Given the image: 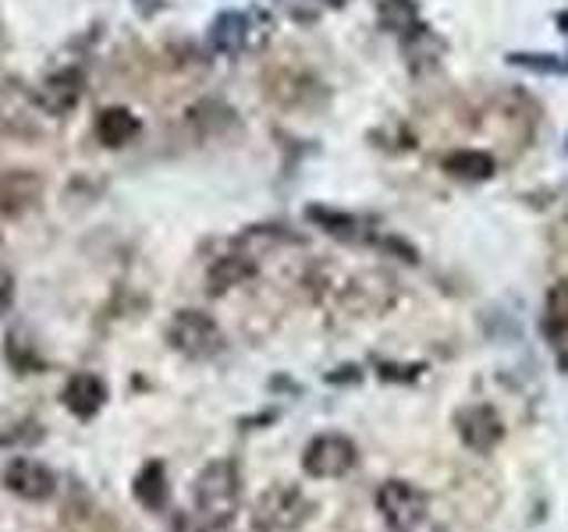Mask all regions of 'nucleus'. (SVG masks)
<instances>
[{"instance_id": "nucleus-1", "label": "nucleus", "mask_w": 568, "mask_h": 532, "mask_svg": "<svg viewBox=\"0 0 568 532\" xmlns=\"http://www.w3.org/2000/svg\"><path fill=\"white\" fill-rule=\"evenodd\" d=\"M192 501L206 522H231V514L239 511V501H242V472L235 461L231 458L210 461V466L195 475Z\"/></svg>"}, {"instance_id": "nucleus-2", "label": "nucleus", "mask_w": 568, "mask_h": 532, "mask_svg": "<svg viewBox=\"0 0 568 532\" xmlns=\"http://www.w3.org/2000/svg\"><path fill=\"white\" fill-rule=\"evenodd\" d=\"M313 519V501L292 483L266 487L253 504L256 532H295Z\"/></svg>"}, {"instance_id": "nucleus-3", "label": "nucleus", "mask_w": 568, "mask_h": 532, "mask_svg": "<svg viewBox=\"0 0 568 532\" xmlns=\"http://www.w3.org/2000/svg\"><path fill=\"white\" fill-rule=\"evenodd\" d=\"M168 345L174 351H182L185 359H210V355H217L224 348V334L213 324V316L200 309H182L168 324Z\"/></svg>"}, {"instance_id": "nucleus-4", "label": "nucleus", "mask_w": 568, "mask_h": 532, "mask_svg": "<svg viewBox=\"0 0 568 532\" xmlns=\"http://www.w3.org/2000/svg\"><path fill=\"white\" fill-rule=\"evenodd\" d=\"M377 508L390 532H416L426 519V493L405 479H387L377 490Z\"/></svg>"}, {"instance_id": "nucleus-5", "label": "nucleus", "mask_w": 568, "mask_h": 532, "mask_svg": "<svg viewBox=\"0 0 568 532\" xmlns=\"http://www.w3.org/2000/svg\"><path fill=\"white\" fill-rule=\"evenodd\" d=\"M355 461H359V448L342 433H320L302 451V469L313 479H337L355 469Z\"/></svg>"}, {"instance_id": "nucleus-6", "label": "nucleus", "mask_w": 568, "mask_h": 532, "mask_svg": "<svg viewBox=\"0 0 568 532\" xmlns=\"http://www.w3.org/2000/svg\"><path fill=\"white\" fill-rule=\"evenodd\" d=\"M4 487L29 504H43L58 493V472H53L50 466H43L40 458L18 454L4 466Z\"/></svg>"}, {"instance_id": "nucleus-7", "label": "nucleus", "mask_w": 568, "mask_h": 532, "mask_svg": "<svg viewBox=\"0 0 568 532\" xmlns=\"http://www.w3.org/2000/svg\"><path fill=\"white\" fill-rule=\"evenodd\" d=\"M458 437H462V443H466L469 451L490 454L505 437L501 416H497L494 408H487V405H473V408H466V412L458 416Z\"/></svg>"}, {"instance_id": "nucleus-8", "label": "nucleus", "mask_w": 568, "mask_h": 532, "mask_svg": "<svg viewBox=\"0 0 568 532\" xmlns=\"http://www.w3.org/2000/svg\"><path fill=\"white\" fill-rule=\"evenodd\" d=\"M106 383L100 380V377H93V372H75L68 383H64V390H61V401H64V408L75 419H82V422H89L93 419L100 408L106 405Z\"/></svg>"}, {"instance_id": "nucleus-9", "label": "nucleus", "mask_w": 568, "mask_h": 532, "mask_svg": "<svg viewBox=\"0 0 568 532\" xmlns=\"http://www.w3.org/2000/svg\"><path fill=\"white\" fill-rule=\"evenodd\" d=\"M82 96V71L79 68H64L58 75H47L40 85V106L47 114H64L79 103Z\"/></svg>"}, {"instance_id": "nucleus-10", "label": "nucleus", "mask_w": 568, "mask_h": 532, "mask_svg": "<svg viewBox=\"0 0 568 532\" xmlns=\"http://www.w3.org/2000/svg\"><path fill=\"white\" fill-rule=\"evenodd\" d=\"M139 132H142V124L129 106H106V111H100V117H97V139L111 150L129 146Z\"/></svg>"}, {"instance_id": "nucleus-11", "label": "nucleus", "mask_w": 568, "mask_h": 532, "mask_svg": "<svg viewBox=\"0 0 568 532\" xmlns=\"http://www.w3.org/2000/svg\"><path fill=\"white\" fill-rule=\"evenodd\" d=\"M132 493H135V501H139L142 508L164 511V508H168V497H171V483H168L164 461H146V466H142L139 475H135Z\"/></svg>"}, {"instance_id": "nucleus-12", "label": "nucleus", "mask_w": 568, "mask_h": 532, "mask_svg": "<svg viewBox=\"0 0 568 532\" xmlns=\"http://www.w3.org/2000/svg\"><path fill=\"white\" fill-rule=\"evenodd\" d=\"M256 274V266L248 263L245 256H224L213 263V270H210V291L213 295H224L227 288H235V284L248 280Z\"/></svg>"}, {"instance_id": "nucleus-13", "label": "nucleus", "mask_w": 568, "mask_h": 532, "mask_svg": "<svg viewBox=\"0 0 568 532\" xmlns=\"http://www.w3.org/2000/svg\"><path fill=\"white\" fill-rule=\"evenodd\" d=\"M544 334L547 337H565L568 334V280H558L544 298Z\"/></svg>"}, {"instance_id": "nucleus-14", "label": "nucleus", "mask_w": 568, "mask_h": 532, "mask_svg": "<svg viewBox=\"0 0 568 532\" xmlns=\"http://www.w3.org/2000/svg\"><path fill=\"white\" fill-rule=\"evenodd\" d=\"M444 171L455 177H466V182H484V177L494 174V156L479 153V150H462L444 160Z\"/></svg>"}, {"instance_id": "nucleus-15", "label": "nucleus", "mask_w": 568, "mask_h": 532, "mask_svg": "<svg viewBox=\"0 0 568 532\" xmlns=\"http://www.w3.org/2000/svg\"><path fill=\"white\" fill-rule=\"evenodd\" d=\"M242 40H245V22L239 14H224V18H217V25H213V43H217L221 50H239L242 47Z\"/></svg>"}, {"instance_id": "nucleus-16", "label": "nucleus", "mask_w": 568, "mask_h": 532, "mask_svg": "<svg viewBox=\"0 0 568 532\" xmlns=\"http://www.w3.org/2000/svg\"><path fill=\"white\" fill-rule=\"evenodd\" d=\"M11 298H14V280H11V274L0 270V316L11 309Z\"/></svg>"}, {"instance_id": "nucleus-17", "label": "nucleus", "mask_w": 568, "mask_h": 532, "mask_svg": "<svg viewBox=\"0 0 568 532\" xmlns=\"http://www.w3.org/2000/svg\"><path fill=\"white\" fill-rule=\"evenodd\" d=\"M200 532H231V529H227V522H206Z\"/></svg>"}]
</instances>
